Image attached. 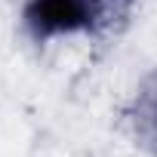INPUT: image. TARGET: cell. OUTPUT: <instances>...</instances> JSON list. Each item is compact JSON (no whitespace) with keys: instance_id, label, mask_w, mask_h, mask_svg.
<instances>
[{"instance_id":"cell-1","label":"cell","mask_w":157,"mask_h":157,"mask_svg":"<svg viewBox=\"0 0 157 157\" xmlns=\"http://www.w3.org/2000/svg\"><path fill=\"white\" fill-rule=\"evenodd\" d=\"M105 0H28L22 10L25 31L43 43L68 34H93L108 22Z\"/></svg>"},{"instance_id":"cell-2","label":"cell","mask_w":157,"mask_h":157,"mask_svg":"<svg viewBox=\"0 0 157 157\" xmlns=\"http://www.w3.org/2000/svg\"><path fill=\"white\" fill-rule=\"evenodd\" d=\"M139 120H142V126L148 132L157 136V77L148 83V90L139 99Z\"/></svg>"},{"instance_id":"cell-3","label":"cell","mask_w":157,"mask_h":157,"mask_svg":"<svg viewBox=\"0 0 157 157\" xmlns=\"http://www.w3.org/2000/svg\"><path fill=\"white\" fill-rule=\"evenodd\" d=\"M132 3V0H105V6H108V13H117V10H126Z\"/></svg>"}]
</instances>
